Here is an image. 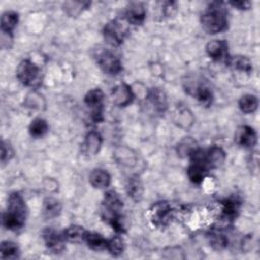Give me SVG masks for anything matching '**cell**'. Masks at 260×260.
Instances as JSON below:
<instances>
[{"label":"cell","mask_w":260,"mask_h":260,"mask_svg":"<svg viewBox=\"0 0 260 260\" xmlns=\"http://www.w3.org/2000/svg\"><path fill=\"white\" fill-rule=\"evenodd\" d=\"M27 207L24 198L17 192L11 193L7 198L6 210L2 215L3 226L9 231L21 230L26 221Z\"/></svg>","instance_id":"cell-1"},{"label":"cell","mask_w":260,"mask_h":260,"mask_svg":"<svg viewBox=\"0 0 260 260\" xmlns=\"http://www.w3.org/2000/svg\"><path fill=\"white\" fill-rule=\"evenodd\" d=\"M122 208L123 201L120 198L119 194L114 190L106 192L101 208L102 217L118 234H123L126 231L122 220Z\"/></svg>","instance_id":"cell-2"},{"label":"cell","mask_w":260,"mask_h":260,"mask_svg":"<svg viewBox=\"0 0 260 260\" xmlns=\"http://www.w3.org/2000/svg\"><path fill=\"white\" fill-rule=\"evenodd\" d=\"M203 29L210 35L224 31L229 26L228 11L221 2L210 3L200 16Z\"/></svg>","instance_id":"cell-3"},{"label":"cell","mask_w":260,"mask_h":260,"mask_svg":"<svg viewBox=\"0 0 260 260\" xmlns=\"http://www.w3.org/2000/svg\"><path fill=\"white\" fill-rule=\"evenodd\" d=\"M16 78L22 85L32 89L40 87L43 80L41 68L29 59L20 61L16 68Z\"/></svg>","instance_id":"cell-4"},{"label":"cell","mask_w":260,"mask_h":260,"mask_svg":"<svg viewBox=\"0 0 260 260\" xmlns=\"http://www.w3.org/2000/svg\"><path fill=\"white\" fill-rule=\"evenodd\" d=\"M128 25L118 19L110 20L103 28V35L106 42L113 47L121 46L128 36Z\"/></svg>","instance_id":"cell-5"},{"label":"cell","mask_w":260,"mask_h":260,"mask_svg":"<svg viewBox=\"0 0 260 260\" xmlns=\"http://www.w3.org/2000/svg\"><path fill=\"white\" fill-rule=\"evenodd\" d=\"M94 58L100 68L108 75H118L123 70L121 60L107 49L98 50L94 54Z\"/></svg>","instance_id":"cell-6"},{"label":"cell","mask_w":260,"mask_h":260,"mask_svg":"<svg viewBox=\"0 0 260 260\" xmlns=\"http://www.w3.org/2000/svg\"><path fill=\"white\" fill-rule=\"evenodd\" d=\"M104 92L101 88H92L86 92L83 102L91 110L90 117L94 123H101L104 120Z\"/></svg>","instance_id":"cell-7"},{"label":"cell","mask_w":260,"mask_h":260,"mask_svg":"<svg viewBox=\"0 0 260 260\" xmlns=\"http://www.w3.org/2000/svg\"><path fill=\"white\" fill-rule=\"evenodd\" d=\"M172 207L167 201L155 202L149 209V217L156 226H165L171 219Z\"/></svg>","instance_id":"cell-8"},{"label":"cell","mask_w":260,"mask_h":260,"mask_svg":"<svg viewBox=\"0 0 260 260\" xmlns=\"http://www.w3.org/2000/svg\"><path fill=\"white\" fill-rule=\"evenodd\" d=\"M135 94L131 88V86L125 82L117 84L112 88L111 91V100L112 103L120 108H124L132 104Z\"/></svg>","instance_id":"cell-9"},{"label":"cell","mask_w":260,"mask_h":260,"mask_svg":"<svg viewBox=\"0 0 260 260\" xmlns=\"http://www.w3.org/2000/svg\"><path fill=\"white\" fill-rule=\"evenodd\" d=\"M42 238L46 247L55 254L63 252L65 249V238L62 233L57 232L52 228H46L42 232Z\"/></svg>","instance_id":"cell-10"},{"label":"cell","mask_w":260,"mask_h":260,"mask_svg":"<svg viewBox=\"0 0 260 260\" xmlns=\"http://www.w3.org/2000/svg\"><path fill=\"white\" fill-rule=\"evenodd\" d=\"M205 50L209 58L216 62H224L226 64L231 56L229 54L228 44L223 40H212L208 42L205 47Z\"/></svg>","instance_id":"cell-11"},{"label":"cell","mask_w":260,"mask_h":260,"mask_svg":"<svg viewBox=\"0 0 260 260\" xmlns=\"http://www.w3.org/2000/svg\"><path fill=\"white\" fill-rule=\"evenodd\" d=\"M257 132L248 125L238 127L235 133V142L244 148H253L257 144Z\"/></svg>","instance_id":"cell-12"},{"label":"cell","mask_w":260,"mask_h":260,"mask_svg":"<svg viewBox=\"0 0 260 260\" xmlns=\"http://www.w3.org/2000/svg\"><path fill=\"white\" fill-rule=\"evenodd\" d=\"M146 18V8L142 2H130L125 9V19L129 24L141 25Z\"/></svg>","instance_id":"cell-13"},{"label":"cell","mask_w":260,"mask_h":260,"mask_svg":"<svg viewBox=\"0 0 260 260\" xmlns=\"http://www.w3.org/2000/svg\"><path fill=\"white\" fill-rule=\"evenodd\" d=\"M103 144V137L100 132L95 130H90L86 133L84 140L81 144L82 152L87 156H94L101 150Z\"/></svg>","instance_id":"cell-14"},{"label":"cell","mask_w":260,"mask_h":260,"mask_svg":"<svg viewBox=\"0 0 260 260\" xmlns=\"http://www.w3.org/2000/svg\"><path fill=\"white\" fill-rule=\"evenodd\" d=\"M204 157L208 169H214L220 167L224 162L226 155L224 150L220 146L213 145L209 147L206 151H204Z\"/></svg>","instance_id":"cell-15"},{"label":"cell","mask_w":260,"mask_h":260,"mask_svg":"<svg viewBox=\"0 0 260 260\" xmlns=\"http://www.w3.org/2000/svg\"><path fill=\"white\" fill-rule=\"evenodd\" d=\"M187 89L190 94L195 96L204 106L208 107L211 105L212 100H213V93H212L210 87H208L203 82L197 84L196 86H194V85L187 86Z\"/></svg>","instance_id":"cell-16"},{"label":"cell","mask_w":260,"mask_h":260,"mask_svg":"<svg viewBox=\"0 0 260 260\" xmlns=\"http://www.w3.org/2000/svg\"><path fill=\"white\" fill-rule=\"evenodd\" d=\"M18 18H19V15L16 11H13V10L5 11L1 15V20H0V28H1L2 35L12 37V32L18 23Z\"/></svg>","instance_id":"cell-17"},{"label":"cell","mask_w":260,"mask_h":260,"mask_svg":"<svg viewBox=\"0 0 260 260\" xmlns=\"http://www.w3.org/2000/svg\"><path fill=\"white\" fill-rule=\"evenodd\" d=\"M89 184L95 189L108 188L111 184V175L107 170L94 169L88 176Z\"/></svg>","instance_id":"cell-18"},{"label":"cell","mask_w":260,"mask_h":260,"mask_svg":"<svg viewBox=\"0 0 260 260\" xmlns=\"http://www.w3.org/2000/svg\"><path fill=\"white\" fill-rule=\"evenodd\" d=\"M198 148L197 141L191 136H186L177 143L176 152L179 157L185 158L190 157Z\"/></svg>","instance_id":"cell-19"},{"label":"cell","mask_w":260,"mask_h":260,"mask_svg":"<svg viewBox=\"0 0 260 260\" xmlns=\"http://www.w3.org/2000/svg\"><path fill=\"white\" fill-rule=\"evenodd\" d=\"M126 192L133 201L138 202L141 200L143 195V185L137 175H132L127 179Z\"/></svg>","instance_id":"cell-20"},{"label":"cell","mask_w":260,"mask_h":260,"mask_svg":"<svg viewBox=\"0 0 260 260\" xmlns=\"http://www.w3.org/2000/svg\"><path fill=\"white\" fill-rule=\"evenodd\" d=\"M115 159L124 167H133L137 162V155L136 153L126 146H120L116 149L114 153Z\"/></svg>","instance_id":"cell-21"},{"label":"cell","mask_w":260,"mask_h":260,"mask_svg":"<svg viewBox=\"0 0 260 260\" xmlns=\"http://www.w3.org/2000/svg\"><path fill=\"white\" fill-rule=\"evenodd\" d=\"M62 210L61 202L54 197H47L43 202V216L46 219L57 217Z\"/></svg>","instance_id":"cell-22"},{"label":"cell","mask_w":260,"mask_h":260,"mask_svg":"<svg viewBox=\"0 0 260 260\" xmlns=\"http://www.w3.org/2000/svg\"><path fill=\"white\" fill-rule=\"evenodd\" d=\"M226 65L232 67L234 70L245 72V73H251L253 70L252 62L250 59L243 55H237V56H230Z\"/></svg>","instance_id":"cell-23"},{"label":"cell","mask_w":260,"mask_h":260,"mask_svg":"<svg viewBox=\"0 0 260 260\" xmlns=\"http://www.w3.org/2000/svg\"><path fill=\"white\" fill-rule=\"evenodd\" d=\"M66 242L70 243H81L84 242V237L86 234V231L77 224H71L67 226L63 232H62Z\"/></svg>","instance_id":"cell-24"},{"label":"cell","mask_w":260,"mask_h":260,"mask_svg":"<svg viewBox=\"0 0 260 260\" xmlns=\"http://www.w3.org/2000/svg\"><path fill=\"white\" fill-rule=\"evenodd\" d=\"M239 201L234 198H226L220 201L221 216L226 220H233L239 212Z\"/></svg>","instance_id":"cell-25"},{"label":"cell","mask_w":260,"mask_h":260,"mask_svg":"<svg viewBox=\"0 0 260 260\" xmlns=\"http://www.w3.org/2000/svg\"><path fill=\"white\" fill-rule=\"evenodd\" d=\"M173 120L179 127H181L183 129H188L193 125L194 117L188 109L181 108V109H177L175 111Z\"/></svg>","instance_id":"cell-26"},{"label":"cell","mask_w":260,"mask_h":260,"mask_svg":"<svg viewBox=\"0 0 260 260\" xmlns=\"http://www.w3.org/2000/svg\"><path fill=\"white\" fill-rule=\"evenodd\" d=\"M84 242L87 245V247L90 248L91 250H94V251L106 250L107 239L104 238L101 234L86 231V234L84 237Z\"/></svg>","instance_id":"cell-27"},{"label":"cell","mask_w":260,"mask_h":260,"mask_svg":"<svg viewBox=\"0 0 260 260\" xmlns=\"http://www.w3.org/2000/svg\"><path fill=\"white\" fill-rule=\"evenodd\" d=\"M148 100L150 104L154 107V109L158 112H165L168 106L167 98L164 91L159 88H152L148 92Z\"/></svg>","instance_id":"cell-28"},{"label":"cell","mask_w":260,"mask_h":260,"mask_svg":"<svg viewBox=\"0 0 260 260\" xmlns=\"http://www.w3.org/2000/svg\"><path fill=\"white\" fill-rule=\"evenodd\" d=\"M258 106H259L258 98L251 93L244 94L239 100V108L245 114L254 113L258 109Z\"/></svg>","instance_id":"cell-29"},{"label":"cell","mask_w":260,"mask_h":260,"mask_svg":"<svg viewBox=\"0 0 260 260\" xmlns=\"http://www.w3.org/2000/svg\"><path fill=\"white\" fill-rule=\"evenodd\" d=\"M49 130V125L47 121L43 118H36L31 121L28 126V132L32 137L39 138L44 136Z\"/></svg>","instance_id":"cell-30"},{"label":"cell","mask_w":260,"mask_h":260,"mask_svg":"<svg viewBox=\"0 0 260 260\" xmlns=\"http://www.w3.org/2000/svg\"><path fill=\"white\" fill-rule=\"evenodd\" d=\"M0 257L2 259H16L19 257V248L16 243L3 241L0 246Z\"/></svg>","instance_id":"cell-31"},{"label":"cell","mask_w":260,"mask_h":260,"mask_svg":"<svg viewBox=\"0 0 260 260\" xmlns=\"http://www.w3.org/2000/svg\"><path fill=\"white\" fill-rule=\"evenodd\" d=\"M89 6L90 2L86 1H68L63 4L65 12L71 17L79 15L83 10L87 9Z\"/></svg>","instance_id":"cell-32"},{"label":"cell","mask_w":260,"mask_h":260,"mask_svg":"<svg viewBox=\"0 0 260 260\" xmlns=\"http://www.w3.org/2000/svg\"><path fill=\"white\" fill-rule=\"evenodd\" d=\"M125 249L124 240L120 236H114L110 239H107V246L106 250L115 257L120 256Z\"/></svg>","instance_id":"cell-33"},{"label":"cell","mask_w":260,"mask_h":260,"mask_svg":"<svg viewBox=\"0 0 260 260\" xmlns=\"http://www.w3.org/2000/svg\"><path fill=\"white\" fill-rule=\"evenodd\" d=\"M210 246L215 250H223L229 245V239L220 232H211L208 236Z\"/></svg>","instance_id":"cell-34"},{"label":"cell","mask_w":260,"mask_h":260,"mask_svg":"<svg viewBox=\"0 0 260 260\" xmlns=\"http://www.w3.org/2000/svg\"><path fill=\"white\" fill-rule=\"evenodd\" d=\"M14 155V150L12 148V146L6 142V141H2L1 143V161L2 164H5L7 161H9Z\"/></svg>","instance_id":"cell-35"},{"label":"cell","mask_w":260,"mask_h":260,"mask_svg":"<svg viewBox=\"0 0 260 260\" xmlns=\"http://www.w3.org/2000/svg\"><path fill=\"white\" fill-rule=\"evenodd\" d=\"M42 96L40 94H38L37 92H31L30 94H28L26 96V100H25V105L26 107H29V108H32V109H41L42 105H44L42 103Z\"/></svg>","instance_id":"cell-36"},{"label":"cell","mask_w":260,"mask_h":260,"mask_svg":"<svg viewBox=\"0 0 260 260\" xmlns=\"http://www.w3.org/2000/svg\"><path fill=\"white\" fill-rule=\"evenodd\" d=\"M164 257L165 258H176L177 259H183L185 258V256L183 255V250L179 247H171V248H167L164 250Z\"/></svg>","instance_id":"cell-37"},{"label":"cell","mask_w":260,"mask_h":260,"mask_svg":"<svg viewBox=\"0 0 260 260\" xmlns=\"http://www.w3.org/2000/svg\"><path fill=\"white\" fill-rule=\"evenodd\" d=\"M230 5H232L233 7L239 9V10H247L251 8L252 3L250 1H231L229 2Z\"/></svg>","instance_id":"cell-38"}]
</instances>
